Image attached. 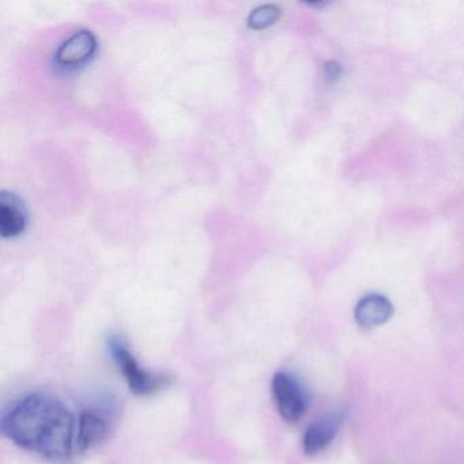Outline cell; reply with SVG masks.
Returning <instances> with one entry per match:
<instances>
[{
    "mask_svg": "<svg viewBox=\"0 0 464 464\" xmlns=\"http://www.w3.org/2000/svg\"><path fill=\"white\" fill-rule=\"evenodd\" d=\"M2 431L24 450L51 460H64L75 450L77 423L58 399L32 393L5 414Z\"/></svg>",
    "mask_w": 464,
    "mask_h": 464,
    "instance_id": "obj_1",
    "label": "cell"
},
{
    "mask_svg": "<svg viewBox=\"0 0 464 464\" xmlns=\"http://www.w3.org/2000/svg\"><path fill=\"white\" fill-rule=\"evenodd\" d=\"M393 306L387 297L382 295H369L360 300L355 306L354 316L358 324L365 328L384 324L391 319Z\"/></svg>",
    "mask_w": 464,
    "mask_h": 464,
    "instance_id": "obj_5",
    "label": "cell"
},
{
    "mask_svg": "<svg viewBox=\"0 0 464 464\" xmlns=\"http://www.w3.org/2000/svg\"><path fill=\"white\" fill-rule=\"evenodd\" d=\"M279 17H281L279 7H276V5H265V6L257 7L249 14L248 25L255 31H262V29L274 25Z\"/></svg>",
    "mask_w": 464,
    "mask_h": 464,
    "instance_id": "obj_9",
    "label": "cell"
},
{
    "mask_svg": "<svg viewBox=\"0 0 464 464\" xmlns=\"http://www.w3.org/2000/svg\"><path fill=\"white\" fill-rule=\"evenodd\" d=\"M108 423L104 418L93 411H85L81 414L77 422V434H75V450L85 452L93 445L107 437Z\"/></svg>",
    "mask_w": 464,
    "mask_h": 464,
    "instance_id": "obj_7",
    "label": "cell"
},
{
    "mask_svg": "<svg viewBox=\"0 0 464 464\" xmlns=\"http://www.w3.org/2000/svg\"><path fill=\"white\" fill-rule=\"evenodd\" d=\"M96 48L97 40L92 32H78L61 45L56 53V62L64 67L80 66L93 56Z\"/></svg>",
    "mask_w": 464,
    "mask_h": 464,
    "instance_id": "obj_4",
    "label": "cell"
},
{
    "mask_svg": "<svg viewBox=\"0 0 464 464\" xmlns=\"http://www.w3.org/2000/svg\"><path fill=\"white\" fill-rule=\"evenodd\" d=\"M271 391L276 410L286 422L295 423L301 420L306 410L305 392L292 374L276 373L271 382Z\"/></svg>",
    "mask_w": 464,
    "mask_h": 464,
    "instance_id": "obj_3",
    "label": "cell"
},
{
    "mask_svg": "<svg viewBox=\"0 0 464 464\" xmlns=\"http://www.w3.org/2000/svg\"><path fill=\"white\" fill-rule=\"evenodd\" d=\"M341 420L338 417L320 418L306 429L303 439V450L306 455H317L335 439Z\"/></svg>",
    "mask_w": 464,
    "mask_h": 464,
    "instance_id": "obj_6",
    "label": "cell"
},
{
    "mask_svg": "<svg viewBox=\"0 0 464 464\" xmlns=\"http://www.w3.org/2000/svg\"><path fill=\"white\" fill-rule=\"evenodd\" d=\"M341 66H339L338 63H335V62H330V63L325 64V80L330 81V82H333V81H335L336 78H338L339 75H341Z\"/></svg>",
    "mask_w": 464,
    "mask_h": 464,
    "instance_id": "obj_10",
    "label": "cell"
},
{
    "mask_svg": "<svg viewBox=\"0 0 464 464\" xmlns=\"http://www.w3.org/2000/svg\"><path fill=\"white\" fill-rule=\"evenodd\" d=\"M111 354L115 360L116 365L121 369L129 384L130 390L138 396L153 395L157 391L167 387L170 379L165 374L150 373L146 369L140 368L129 347L119 338L110 341Z\"/></svg>",
    "mask_w": 464,
    "mask_h": 464,
    "instance_id": "obj_2",
    "label": "cell"
},
{
    "mask_svg": "<svg viewBox=\"0 0 464 464\" xmlns=\"http://www.w3.org/2000/svg\"><path fill=\"white\" fill-rule=\"evenodd\" d=\"M26 216L15 195L2 192L0 197V233L6 238L17 237L25 230Z\"/></svg>",
    "mask_w": 464,
    "mask_h": 464,
    "instance_id": "obj_8",
    "label": "cell"
}]
</instances>
